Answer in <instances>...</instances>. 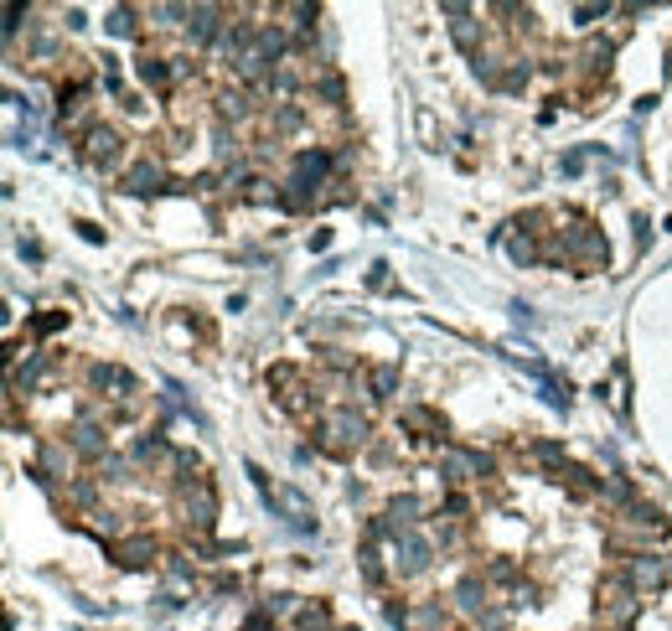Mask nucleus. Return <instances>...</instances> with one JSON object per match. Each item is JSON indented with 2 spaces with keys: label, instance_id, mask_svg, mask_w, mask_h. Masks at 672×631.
Returning a JSON list of instances; mask_svg holds the SVG:
<instances>
[{
  "label": "nucleus",
  "instance_id": "c756f323",
  "mask_svg": "<svg viewBox=\"0 0 672 631\" xmlns=\"http://www.w3.org/2000/svg\"><path fill=\"white\" fill-rule=\"evenodd\" d=\"M311 94L326 99L331 109H342L347 104V83H342V73H336V68H316L311 73Z\"/></svg>",
  "mask_w": 672,
  "mask_h": 631
},
{
  "label": "nucleus",
  "instance_id": "58836bf2",
  "mask_svg": "<svg viewBox=\"0 0 672 631\" xmlns=\"http://www.w3.org/2000/svg\"><path fill=\"white\" fill-rule=\"evenodd\" d=\"M104 26H109V37H135V6H114Z\"/></svg>",
  "mask_w": 672,
  "mask_h": 631
},
{
  "label": "nucleus",
  "instance_id": "a211bd4d",
  "mask_svg": "<svg viewBox=\"0 0 672 631\" xmlns=\"http://www.w3.org/2000/svg\"><path fill=\"white\" fill-rule=\"evenodd\" d=\"M171 182H166V166H161V156H140L125 176H119V192H130V197H150V192H166Z\"/></svg>",
  "mask_w": 672,
  "mask_h": 631
},
{
  "label": "nucleus",
  "instance_id": "bb28decb",
  "mask_svg": "<svg viewBox=\"0 0 672 631\" xmlns=\"http://www.w3.org/2000/svg\"><path fill=\"white\" fill-rule=\"evenodd\" d=\"M362 378H368V399L373 404H388L393 394H399V363H373Z\"/></svg>",
  "mask_w": 672,
  "mask_h": 631
},
{
  "label": "nucleus",
  "instance_id": "aec40b11",
  "mask_svg": "<svg viewBox=\"0 0 672 631\" xmlns=\"http://www.w3.org/2000/svg\"><path fill=\"white\" fill-rule=\"evenodd\" d=\"M440 11L450 16V37H455V47L471 52V57H481V21H476V11H471V6H455V0H445Z\"/></svg>",
  "mask_w": 672,
  "mask_h": 631
},
{
  "label": "nucleus",
  "instance_id": "9d476101",
  "mask_svg": "<svg viewBox=\"0 0 672 631\" xmlns=\"http://www.w3.org/2000/svg\"><path fill=\"white\" fill-rule=\"evenodd\" d=\"M621 575H626L641 595H662V590L672 585V559L657 554V549H641V554L621 559Z\"/></svg>",
  "mask_w": 672,
  "mask_h": 631
},
{
  "label": "nucleus",
  "instance_id": "f257e3e1",
  "mask_svg": "<svg viewBox=\"0 0 672 631\" xmlns=\"http://www.w3.org/2000/svg\"><path fill=\"white\" fill-rule=\"evenodd\" d=\"M667 533H672V523H667V513L662 507H652V502H626L616 518H610V528H605V544L616 549L621 559H631V554H641L647 544H667Z\"/></svg>",
  "mask_w": 672,
  "mask_h": 631
},
{
  "label": "nucleus",
  "instance_id": "1a4fd4ad",
  "mask_svg": "<svg viewBox=\"0 0 672 631\" xmlns=\"http://www.w3.org/2000/svg\"><path fill=\"white\" fill-rule=\"evenodd\" d=\"M435 554H440L435 533H424V528L399 533V538H393V564H388V575H399V580H419L424 569L435 564Z\"/></svg>",
  "mask_w": 672,
  "mask_h": 631
},
{
  "label": "nucleus",
  "instance_id": "c85d7f7f",
  "mask_svg": "<svg viewBox=\"0 0 672 631\" xmlns=\"http://www.w3.org/2000/svg\"><path fill=\"white\" fill-rule=\"evenodd\" d=\"M554 482H564V492L569 497H579V502H590V497H600V482H595V471H585V466H564L559 476H554Z\"/></svg>",
  "mask_w": 672,
  "mask_h": 631
},
{
  "label": "nucleus",
  "instance_id": "c03bdc74",
  "mask_svg": "<svg viewBox=\"0 0 672 631\" xmlns=\"http://www.w3.org/2000/svg\"><path fill=\"white\" fill-rule=\"evenodd\" d=\"M21 16H26V6H16V0H11V6H6V42H16V32H21Z\"/></svg>",
  "mask_w": 672,
  "mask_h": 631
},
{
  "label": "nucleus",
  "instance_id": "c9c22d12",
  "mask_svg": "<svg viewBox=\"0 0 672 631\" xmlns=\"http://www.w3.org/2000/svg\"><path fill=\"white\" fill-rule=\"evenodd\" d=\"M507 254H512L517 264H538V259H543V244H538L533 233H523V228H517V233L507 238Z\"/></svg>",
  "mask_w": 672,
  "mask_h": 631
},
{
  "label": "nucleus",
  "instance_id": "cd10ccee",
  "mask_svg": "<svg viewBox=\"0 0 672 631\" xmlns=\"http://www.w3.org/2000/svg\"><path fill=\"white\" fill-rule=\"evenodd\" d=\"M610 57H616V42L590 37L585 47H579V68H585L590 78H605V73H610Z\"/></svg>",
  "mask_w": 672,
  "mask_h": 631
},
{
  "label": "nucleus",
  "instance_id": "2eb2a0df",
  "mask_svg": "<svg viewBox=\"0 0 672 631\" xmlns=\"http://www.w3.org/2000/svg\"><path fill=\"white\" fill-rule=\"evenodd\" d=\"M130 461H135L140 471L166 476V482H171V471H176V461H181V450H176L166 435H140V440H135V450H130Z\"/></svg>",
  "mask_w": 672,
  "mask_h": 631
},
{
  "label": "nucleus",
  "instance_id": "6ab92c4d",
  "mask_svg": "<svg viewBox=\"0 0 672 631\" xmlns=\"http://www.w3.org/2000/svg\"><path fill=\"white\" fill-rule=\"evenodd\" d=\"M119 145H125V140H119V130H114V125H94V130H88V135H83V145H78V156H83L88 166H99V171H109V166H119Z\"/></svg>",
  "mask_w": 672,
  "mask_h": 631
},
{
  "label": "nucleus",
  "instance_id": "49530a36",
  "mask_svg": "<svg viewBox=\"0 0 672 631\" xmlns=\"http://www.w3.org/2000/svg\"><path fill=\"white\" fill-rule=\"evenodd\" d=\"M512 606H538V590L533 585H517L512 590Z\"/></svg>",
  "mask_w": 672,
  "mask_h": 631
},
{
  "label": "nucleus",
  "instance_id": "37998d69",
  "mask_svg": "<svg viewBox=\"0 0 672 631\" xmlns=\"http://www.w3.org/2000/svg\"><path fill=\"white\" fill-rule=\"evenodd\" d=\"M502 626H507V606H492V611L476 621V631H502Z\"/></svg>",
  "mask_w": 672,
  "mask_h": 631
},
{
  "label": "nucleus",
  "instance_id": "ddd939ff",
  "mask_svg": "<svg viewBox=\"0 0 672 631\" xmlns=\"http://www.w3.org/2000/svg\"><path fill=\"white\" fill-rule=\"evenodd\" d=\"M73 461H78V456H73L68 440H42V445H37V466H32V476H37L47 492H52L57 482L73 487V482H78V476H73Z\"/></svg>",
  "mask_w": 672,
  "mask_h": 631
},
{
  "label": "nucleus",
  "instance_id": "39448f33",
  "mask_svg": "<svg viewBox=\"0 0 672 631\" xmlns=\"http://www.w3.org/2000/svg\"><path fill=\"white\" fill-rule=\"evenodd\" d=\"M641 616V590L621 575V569H610L595 590V621L600 631H631V621Z\"/></svg>",
  "mask_w": 672,
  "mask_h": 631
},
{
  "label": "nucleus",
  "instance_id": "09e8293b",
  "mask_svg": "<svg viewBox=\"0 0 672 631\" xmlns=\"http://www.w3.org/2000/svg\"><path fill=\"white\" fill-rule=\"evenodd\" d=\"M336 631H357V626H336Z\"/></svg>",
  "mask_w": 672,
  "mask_h": 631
},
{
  "label": "nucleus",
  "instance_id": "79ce46f5",
  "mask_svg": "<svg viewBox=\"0 0 672 631\" xmlns=\"http://www.w3.org/2000/svg\"><path fill=\"white\" fill-rule=\"evenodd\" d=\"M466 513H471V497L466 492H450L445 497V518H466Z\"/></svg>",
  "mask_w": 672,
  "mask_h": 631
},
{
  "label": "nucleus",
  "instance_id": "4468645a",
  "mask_svg": "<svg viewBox=\"0 0 672 631\" xmlns=\"http://www.w3.org/2000/svg\"><path fill=\"white\" fill-rule=\"evenodd\" d=\"M264 507L274 518H285L295 533H316V507L305 502L295 487H264Z\"/></svg>",
  "mask_w": 672,
  "mask_h": 631
},
{
  "label": "nucleus",
  "instance_id": "412c9836",
  "mask_svg": "<svg viewBox=\"0 0 672 631\" xmlns=\"http://www.w3.org/2000/svg\"><path fill=\"white\" fill-rule=\"evenodd\" d=\"M228 6H192V21H187V42L202 52V47H218V32H223V21Z\"/></svg>",
  "mask_w": 672,
  "mask_h": 631
},
{
  "label": "nucleus",
  "instance_id": "f3484780",
  "mask_svg": "<svg viewBox=\"0 0 672 631\" xmlns=\"http://www.w3.org/2000/svg\"><path fill=\"white\" fill-rule=\"evenodd\" d=\"M109 559L119 569H150L161 559V544L150 533H125V538H114V544H109Z\"/></svg>",
  "mask_w": 672,
  "mask_h": 631
},
{
  "label": "nucleus",
  "instance_id": "473e14b6",
  "mask_svg": "<svg viewBox=\"0 0 672 631\" xmlns=\"http://www.w3.org/2000/svg\"><path fill=\"white\" fill-rule=\"evenodd\" d=\"M130 471H135V461H125V456H104V461H99V482H104V492H109V487H130V482H135Z\"/></svg>",
  "mask_w": 672,
  "mask_h": 631
},
{
  "label": "nucleus",
  "instance_id": "a18cd8bd",
  "mask_svg": "<svg viewBox=\"0 0 672 631\" xmlns=\"http://www.w3.org/2000/svg\"><path fill=\"white\" fill-rule=\"evenodd\" d=\"M274 626H280V621H274L269 611H259V616H249V621H243V631H274Z\"/></svg>",
  "mask_w": 672,
  "mask_h": 631
},
{
  "label": "nucleus",
  "instance_id": "6e6552de",
  "mask_svg": "<svg viewBox=\"0 0 672 631\" xmlns=\"http://www.w3.org/2000/svg\"><path fill=\"white\" fill-rule=\"evenodd\" d=\"M176 513H181V528H187L192 538H207L212 523H218V487H212L207 476H197L192 487L176 492Z\"/></svg>",
  "mask_w": 672,
  "mask_h": 631
},
{
  "label": "nucleus",
  "instance_id": "e433bc0d",
  "mask_svg": "<svg viewBox=\"0 0 672 631\" xmlns=\"http://www.w3.org/2000/svg\"><path fill=\"white\" fill-rule=\"evenodd\" d=\"M300 606H305V600H300V595H269V600H264V611H269L274 621H290V626H295Z\"/></svg>",
  "mask_w": 672,
  "mask_h": 631
},
{
  "label": "nucleus",
  "instance_id": "2f4dec72",
  "mask_svg": "<svg viewBox=\"0 0 672 631\" xmlns=\"http://www.w3.org/2000/svg\"><path fill=\"white\" fill-rule=\"evenodd\" d=\"M300 125H305V109H300V104H274V109H269V135L285 140V135H295Z\"/></svg>",
  "mask_w": 672,
  "mask_h": 631
},
{
  "label": "nucleus",
  "instance_id": "f8f14e48",
  "mask_svg": "<svg viewBox=\"0 0 672 631\" xmlns=\"http://www.w3.org/2000/svg\"><path fill=\"white\" fill-rule=\"evenodd\" d=\"M83 383H88V394L114 399V404H125L130 394H140L135 373H130V368H119V363H88V368H83Z\"/></svg>",
  "mask_w": 672,
  "mask_h": 631
},
{
  "label": "nucleus",
  "instance_id": "b1692460",
  "mask_svg": "<svg viewBox=\"0 0 672 631\" xmlns=\"http://www.w3.org/2000/svg\"><path fill=\"white\" fill-rule=\"evenodd\" d=\"M135 78H140L145 88H156V94H171V83H176L171 63H166V57H156V52H140V57H135Z\"/></svg>",
  "mask_w": 672,
  "mask_h": 631
},
{
  "label": "nucleus",
  "instance_id": "9b49d317",
  "mask_svg": "<svg viewBox=\"0 0 672 631\" xmlns=\"http://www.w3.org/2000/svg\"><path fill=\"white\" fill-rule=\"evenodd\" d=\"M440 476L450 487H466V482H481V476H492V456H481V450H466L445 440L440 445Z\"/></svg>",
  "mask_w": 672,
  "mask_h": 631
},
{
  "label": "nucleus",
  "instance_id": "423d86ee",
  "mask_svg": "<svg viewBox=\"0 0 672 631\" xmlns=\"http://www.w3.org/2000/svg\"><path fill=\"white\" fill-rule=\"evenodd\" d=\"M269 388H274V399H280V409H285L290 419H300V425L316 430V419H321L326 409H316V388H311V378H305L295 363H274V368H269Z\"/></svg>",
  "mask_w": 672,
  "mask_h": 631
},
{
  "label": "nucleus",
  "instance_id": "f03ea898",
  "mask_svg": "<svg viewBox=\"0 0 672 631\" xmlns=\"http://www.w3.org/2000/svg\"><path fill=\"white\" fill-rule=\"evenodd\" d=\"M543 259H548V264H569V269H579V275L605 269V264H610L605 228H595L590 218H569V228H559V233L543 244Z\"/></svg>",
  "mask_w": 672,
  "mask_h": 631
},
{
  "label": "nucleus",
  "instance_id": "0eeeda50",
  "mask_svg": "<svg viewBox=\"0 0 672 631\" xmlns=\"http://www.w3.org/2000/svg\"><path fill=\"white\" fill-rule=\"evenodd\" d=\"M450 611L455 606H450V600H440V595L435 600H414V606H399V600H388V606H383V616L399 626V631H461Z\"/></svg>",
  "mask_w": 672,
  "mask_h": 631
},
{
  "label": "nucleus",
  "instance_id": "de8ad7c7",
  "mask_svg": "<svg viewBox=\"0 0 672 631\" xmlns=\"http://www.w3.org/2000/svg\"><path fill=\"white\" fill-rule=\"evenodd\" d=\"M574 16H579V26H590V21H600V16H610V6H579Z\"/></svg>",
  "mask_w": 672,
  "mask_h": 631
},
{
  "label": "nucleus",
  "instance_id": "f704fd0d",
  "mask_svg": "<svg viewBox=\"0 0 672 631\" xmlns=\"http://www.w3.org/2000/svg\"><path fill=\"white\" fill-rule=\"evenodd\" d=\"M481 580H486V585H512V590H517V585H523V564H517V559H492V564L481 569Z\"/></svg>",
  "mask_w": 672,
  "mask_h": 631
},
{
  "label": "nucleus",
  "instance_id": "393cba45",
  "mask_svg": "<svg viewBox=\"0 0 672 631\" xmlns=\"http://www.w3.org/2000/svg\"><path fill=\"white\" fill-rule=\"evenodd\" d=\"M212 104H218V119H223V125H249V119H254V99L243 94V88H223Z\"/></svg>",
  "mask_w": 672,
  "mask_h": 631
},
{
  "label": "nucleus",
  "instance_id": "7ed1b4c3",
  "mask_svg": "<svg viewBox=\"0 0 672 631\" xmlns=\"http://www.w3.org/2000/svg\"><path fill=\"white\" fill-rule=\"evenodd\" d=\"M326 176H331V150L300 145L290 156V176L280 182V207H285V213H311V207H321Z\"/></svg>",
  "mask_w": 672,
  "mask_h": 631
},
{
  "label": "nucleus",
  "instance_id": "20e7f679",
  "mask_svg": "<svg viewBox=\"0 0 672 631\" xmlns=\"http://www.w3.org/2000/svg\"><path fill=\"white\" fill-rule=\"evenodd\" d=\"M368 435H373V419L357 414V404H347V409H326V414L316 419V445L326 450V456H336V461L357 456V450L368 445Z\"/></svg>",
  "mask_w": 672,
  "mask_h": 631
},
{
  "label": "nucleus",
  "instance_id": "a19ab883",
  "mask_svg": "<svg viewBox=\"0 0 672 631\" xmlns=\"http://www.w3.org/2000/svg\"><path fill=\"white\" fill-rule=\"evenodd\" d=\"M63 321H68V311H47V316H37V321H32V332H37V337H52Z\"/></svg>",
  "mask_w": 672,
  "mask_h": 631
},
{
  "label": "nucleus",
  "instance_id": "7c9ffc66",
  "mask_svg": "<svg viewBox=\"0 0 672 631\" xmlns=\"http://www.w3.org/2000/svg\"><path fill=\"white\" fill-rule=\"evenodd\" d=\"M295 631H336V621H331V606H326V600H305V606H300V616H295Z\"/></svg>",
  "mask_w": 672,
  "mask_h": 631
},
{
  "label": "nucleus",
  "instance_id": "ea45409f",
  "mask_svg": "<svg viewBox=\"0 0 672 631\" xmlns=\"http://www.w3.org/2000/svg\"><path fill=\"white\" fill-rule=\"evenodd\" d=\"M528 78H533V63H528V57H512V68H507L502 88H507V94H517V88H528Z\"/></svg>",
  "mask_w": 672,
  "mask_h": 631
},
{
  "label": "nucleus",
  "instance_id": "5701e85b",
  "mask_svg": "<svg viewBox=\"0 0 672 631\" xmlns=\"http://www.w3.org/2000/svg\"><path fill=\"white\" fill-rule=\"evenodd\" d=\"M424 513H430V502H424V497H409V492H404V497H393V502H388V513H383V518H388L393 538H399V533H414V528L424 523Z\"/></svg>",
  "mask_w": 672,
  "mask_h": 631
},
{
  "label": "nucleus",
  "instance_id": "72a5a7b5",
  "mask_svg": "<svg viewBox=\"0 0 672 631\" xmlns=\"http://www.w3.org/2000/svg\"><path fill=\"white\" fill-rule=\"evenodd\" d=\"M357 569H362V585H383L388 580V569H383V554H378V544H362L357 549Z\"/></svg>",
  "mask_w": 672,
  "mask_h": 631
},
{
  "label": "nucleus",
  "instance_id": "4be33fe9",
  "mask_svg": "<svg viewBox=\"0 0 672 631\" xmlns=\"http://www.w3.org/2000/svg\"><path fill=\"white\" fill-rule=\"evenodd\" d=\"M52 368H57L52 352H26V368H11V394H37L52 378Z\"/></svg>",
  "mask_w": 672,
  "mask_h": 631
},
{
  "label": "nucleus",
  "instance_id": "4c0bfd02",
  "mask_svg": "<svg viewBox=\"0 0 672 631\" xmlns=\"http://www.w3.org/2000/svg\"><path fill=\"white\" fill-rule=\"evenodd\" d=\"M533 456H538V466H548L554 476L569 466V461H564V445H559V440H538V445H533Z\"/></svg>",
  "mask_w": 672,
  "mask_h": 631
},
{
  "label": "nucleus",
  "instance_id": "a878e982",
  "mask_svg": "<svg viewBox=\"0 0 672 631\" xmlns=\"http://www.w3.org/2000/svg\"><path fill=\"white\" fill-rule=\"evenodd\" d=\"M399 425L414 430V435H424V440H440V435H445V419H440L435 409H424V404H409V409L399 414ZM440 445H445V440H440Z\"/></svg>",
  "mask_w": 672,
  "mask_h": 631
},
{
  "label": "nucleus",
  "instance_id": "dca6fc26",
  "mask_svg": "<svg viewBox=\"0 0 672 631\" xmlns=\"http://www.w3.org/2000/svg\"><path fill=\"white\" fill-rule=\"evenodd\" d=\"M450 606L461 611V616H471V621H481L486 611H492V585L481 580V569H471V575H461V580H455V590H450Z\"/></svg>",
  "mask_w": 672,
  "mask_h": 631
}]
</instances>
